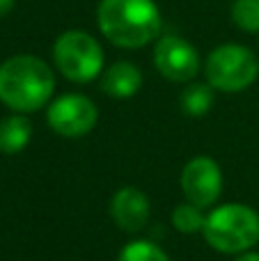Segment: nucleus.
<instances>
[{
  "instance_id": "ddd939ff",
  "label": "nucleus",
  "mask_w": 259,
  "mask_h": 261,
  "mask_svg": "<svg viewBox=\"0 0 259 261\" xmlns=\"http://www.w3.org/2000/svg\"><path fill=\"white\" fill-rule=\"evenodd\" d=\"M170 222H172L174 231H179V234H184V236L202 234V229H204V222H206V211L184 199L182 204H177V206L172 208Z\"/></svg>"
},
{
  "instance_id": "9b49d317",
  "label": "nucleus",
  "mask_w": 259,
  "mask_h": 261,
  "mask_svg": "<svg viewBox=\"0 0 259 261\" xmlns=\"http://www.w3.org/2000/svg\"><path fill=\"white\" fill-rule=\"evenodd\" d=\"M32 140V122L28 115L12 113L0 119V153L16 156L30 144Z\"/></svg>"
},
{
  "instance_id": "4468645a",
  "label": "nucleus",
  "mask_w": 259,
  "mask_h": 261,
  "mask_svg": "<svg viewBox=\"0 0 259 261\" xmlns=\"http://www.w3.org/2000/svg\"><path fill=\"white\" fill-rule=\"evenodd\" d=\"M117 261H170V254L154 241L136 239L119 250Z\"/></svg>"
},
{
  "instance_id": "423d86ee",
  "label": "nucleus",
  "mask_w": 259,
  "mask_h": 261,
  "mask_svg": "<svg viewBox=\"0 0 259 261\" xmlns=\"http://www.w3.org/2000/svg\"><path fill=\"white\" fill-rule=\"evenodd\" d=\"M99 122V108L87 94L67 92L46 106V124L55 135L67 140L85 138Z\"/></svg>"
},
{
  "instance_id": "20e7f679",
  "label": "nucleus",
  "mask_w": 259,
  "mask_h": 261,
  "mask_svg": "<svg viewBox=\"0 0 259 261\" xmlns=\"http://www.w3.org/2000/svg\"><path fill=\"white\" fill-rule=\"evenodd\" d=\"M53 64L69 83L87 85L101 78L106 69V53L96 37L85 30H64L53 41Z\"/></svg>"
},
{
  "instance_id": "7ed1b4c3",
  "label": "nucleus",
  "mask_w": 259,
  "mask_h": 261,
  "mask_svg": "<svg viewBox=\"0 0 259 261\" xmlns=\"http://www.w3.org/2000/svg\"><path fill=\"white\" fill-rule=\"evenodd\" d=\"M206 245L220 254H243L259 245V213L250 204L225 202L206 213L202 229Z\"/></svg>"
},
{
  "instance_id": "2eb2a0df",
  "label": "nucleus",
  "mask_w": 259,
  "mask_h": 261,
  "mask_svg": "<svg viewBox=\"0 0 259 261\" xmlns=\"http://www.w3.org/2000/svg\"><path fill=\"white\" fill-rule=\"evenodd\" d=\"M232 23L243 32H259V0H234Z\"/></svg>"
},
{
  "instance_id": "39448f33",
  "label": "nucleus",
  "mask_w": 259,
  "mask_h": 261,
  "mask_svg": "<svg viewBox=\"0 0 259 261\" xmlns=\"http://www.w3.org/2000/svg\"><path fill=\"white\" fill-rule=\"evenodd\" d=\"M204 78L223 94L246 92L259 78V58L243 44H220L206 55Z\"/></svg>"
},
{
  "instance_id": "1a4fd4ad",
  "label": "nucleus",
  "mask_w": 259,
  "mask_h": 261,
  "mask_svg": "<svg viewBox=\"0 0 259 261\" xmlns=\"http://www.w3.org/2000/svg\"><path fill=\"white\" fill-rule=\"evenodd\" d=\"M108 213L124 234H140L149 225L151 202L138 186H122L110 197Z\"/></svg>"
},
{
  "instance_id": "dca6fc26",
  "label": "nucleus",
  "mask_w": 259,
  "mask_h": 261,
  "mask_svg": "<svg viewBox=\"0 0 259 261\" xmlns=\"http://www.w3.org/2000/svg\"><path fill=\"white\" fill-rule=\"evenodd\" d=\"M14 5H16V0H0V18L7 16V14L14 9Z\"/></svg>"
},
{
  "instance_id": "f8f14e48",
  "label": "nucleus",
  "mask_w": 259,
  "mask_h": 261,
  "mask_svg": "<svg viewBox=\"0 0 259 261\" xmlns=\"http://www.w3.org/2000/svg\"><path fill=\"white\" fill-rule=\"evenodd\" d=\"M214 101H216V90L209 83H188L184 87L182 96H179L182 110L188 117H204V115H209V110L214 108Z\"/></svg>"
},
{
  "instance_id": "9d476101",
  "label": "nucleus",
  "mask_w": 259,
  "mask_h": 261,
  "mask_svg": "<svg viewBox=\"0 0 259 261\" xmlns=\"http://www.w3.org/2000/svg\"><path fill=\"white\" fill-rule=\"evenodd\" d=\"M142 71L138 64L128 62V60H117L110 67L103 69L99 83H101V92L113 99H133L138 92L142 90Z\"/></svg>"
},
{
  "instance_id": "f3484780",
  "label": "nucleus",
  "mask_w": 259,
  "mask_h": 261,
  "mask_svg": "<svg viewBox=\"0 0 259 261\" xmlns=\"http://www.w3.org/2000/svg\"><path fill=\"white\" fill-rule=\"evenodd\" d=\"M234 261H259V252L257 250H248V252H243V254H237Z\"/></svg>"
},
{
  "instance_id": "f03ea898",
  "label": "nucleus",
  "mask_w": 259,
  "mask_h": 261,
  "mask_svg": "<svg viewBox=\"0 0 259 261\" xmlns=\"http://www.w3.org/2000/svg\"><path fill=\"white\" fill-rule=\"evenodd\" d=\"M55 94V71L37 55H12L0 64V103L12 113L32 115Z\"/></svg>"
},
{
  "instance_id": "6e6552de",
  "label": "nucleus",
  "mask_w": 259,
  "mask_h": 261,
  "mask_svg": "<svg viewBox=\"0 0 259 261\" xmlns=\"http://www.w3.org/2000/svg\"><path fill=\"white\" fill-rule=\"evenodd\" d=\"M154 67L170 83H193L202 69V60L188 39L161 35L154 46Z\"/></svg>"
},
{
  "instance_id": "f257e3e1",
  "label": "nucleus",
  "mask_w": 259,
  "mask_h": 261,
  "mask_svg": "<svg viewBox=\"0 0 259 261\" xmlns=\"http://www.w3.org/2000/svg\"><path fill=\"white\" fill-rule=\"evenodd\" d=\"M96 25L117 48L136 50L163 35V16L156 0H99Z\"/></svg>"
},
{
  "instance_id": "0eeeda50",
  "label": "nucleus",
  "mask_w": 259,
  "mask_h": 261,
  "mask_svg": "<svg viewBox=\"0 0 259 261\" xmlns=\"http://www.w3.org/2000/svg\"><path fill=\"white\" fill-rule=\"evenodd\" d=\"M223 167L211 156H193L184 165L179 176V188L184 193V199L200 208H214L223 195Z\"/></svg>"
}]
</instances>
